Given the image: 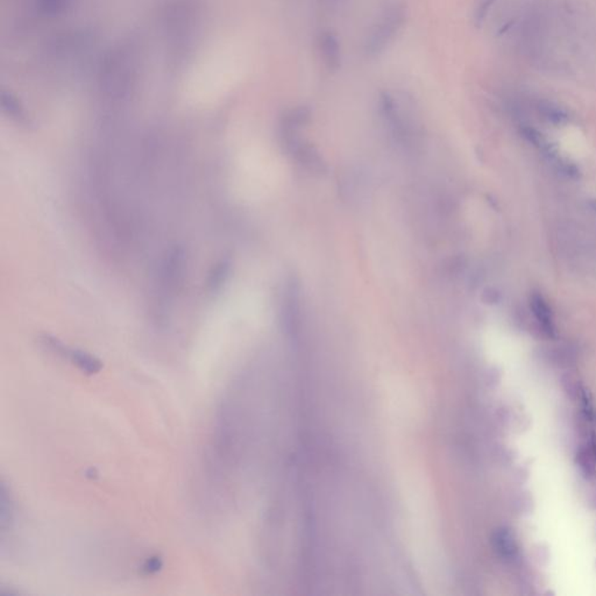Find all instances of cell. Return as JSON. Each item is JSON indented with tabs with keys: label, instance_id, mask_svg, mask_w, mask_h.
I'll return each mask as SVG.
<instances>
[{
	"label": "cell",
	"instance_id": "obj_1",
	"mask_svg": "<svg viewBox=\"0 0 596 596\" xmlns=\"http://www.w3.org/2000/svg\"><path fill=\"white\" fill-rule=\"evenodd\" d=\"M407 19V8L403 3L395 1L388 5L376 19L366 38L364 50L369 57L382 53L398 34Z\"/></svg>",
	"mask_w": 596,
	"mask_h": 596
},
{
	"label": "cell",
	"instance_id": "obj_2",
	"mask_svg": "<svg viewBox=\"0 0 596 596\" xmlns=\"http://www.w3.org/2000/svg\"><path fill=\"white\" fill-rule=\"evenodd\" d=\"M318 50L325 67L337 71L341 66V48L337 36L331 31H324L318 36Z\"/></svg>",
	"mask_w": 596,
	"mask_h": 596
},
{
	"label": "cell",
	"instance_id": "obj_3",
	"mask_svg": "<svg viewBox=\"0 0 596 596\" xmlns=\"http://www.w3.org/2000/svg\"><path fill=\"white\" fill-rule=\"evenodd\" d=\"M493 543L495 550L507 560H514L519 556V545L512 530L507 528L496 530L493 536Z\"/></svg>",
	"mask_w": 596,
	"mask_h": 596
},
{
	"label": "cell",
	"instance_id": "obj_4",
	"mask_svg": "<svg viewBox=\"0 0 596 596\" xmlns=\"http://www.w3.org/2000/svg\"><path fill=\"white\" fill-rule=\"evenodd\" d=\"M530 306H531L533 315L538 320V323L542 325L544 332L550 337H554L556 336V327H554L553 318H552V313H551L550 308L545 302V299L540 295H532V297L530 299Z\"/></svg>",
	"mask_w": 596,
	"mask_h": 596
},
{
	"label": "cell",
	"instance_id": "obj_5",
	"mask_svg": "<svg viewBox=\"0 0 596 596\" xmlns=\"http://www.w3.org/2000/svg\"><path fill=\"white\" fill-rule=\"evenodd\" d=\"M64 355L70 359V362L74 365L77 366L82 372L96 374L102 369V362H99L98 359L95 358L90 353L81 351V350H67L66 348Z\"/></svg>",
	"mask_w": 596,
	"mask_h": 596
},
{
	"label": "cell",
	"instance_id": "obj_6",
	"mask_svg": "<svg viewBox=\"0 0 596 596\" xmlns=\"http://www.w3.org/2000/svg\"><path fill=\"white\" fill-rule=\"evenodd\" d=\"M539 111L550 123L554 125H561L567 121L568 117L566 112L550 103H542L539 105Z\"/></svg>",
	"mask_w": 596,
	"mask_h": 596
},
{
	"label": "cell",
	"instance_id": "obj_7",
	"mask_svg": "<svg viewBox=\"0 0 596 596\" xmlns=\"http://www.w3.org/2000/svg\"><path fill=\"white\" fill-rule=\"evenodd\" d=\"M70 3L71 0H39V6L45 13L55 15L64 11Z\"/></svg>",
	"mask_w": 596,
	"mask_h": 596
},
{
	"label": "cell",
	"instance_id": "obj_8",
	"mask_svg": "<svg viewBox=\"0 0 596 596\" xmlns=\"http://www.w3.org/2000/svg\"><path fill=\"white\" fill-rule=\"evenodd\" d=\"M496 0H480L477 10L474 12V24L477 27L482 25L484 19L487 17L488 12L491 11V6L495 4Z\"/></svg>",
	"mask_w": 596,
	"mask_h": 596
},
{
	"label": "cell",
	"instance_id": "obj_9",
	"mask_svg": "<svg viewBox=\"0 0 596 596\" xmlns=\"http://www.w3.org/2000/svg\"><path fill=\"white\" fill-rule=\"evenodd\" d=\"M522 132L523 134H524V137H526L531 144L537 146V147L542 148V149H546V148L550 146V144H547L546 141H545L543 135H542L538 131L532 128V127H524Z\"/></svg>",
	"mask_w": 596,
	"mask_h": 596
},
{
	"label": "cell",
	"instance_id": "obj_10",
	"mask_svg": "<svg viewBox=\"0 0 596 596\" xmlns=\"http://www.w3.org/2000/svg\"><path fill=\"white\" fill-rule=\"evenodd\" d=\"M327 1H331V0H327Z\"/></svg>",
	"mask_w": 596,
	"mask_h": 596
}]
</instances>
